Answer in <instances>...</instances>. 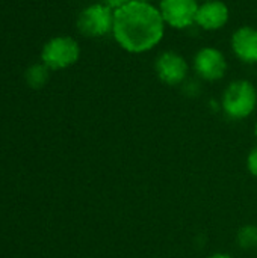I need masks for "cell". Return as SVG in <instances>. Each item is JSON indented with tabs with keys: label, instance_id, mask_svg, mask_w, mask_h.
I'll return each mask as SVG.
<instances>
[{
	"label": "cell",
	"instance_id": "cell-10",
	"mask_svg": "<svg viewBox=\"0 0 257 258\" xmlns=\"http://www.w3.org/2000/svg\"><path fill=\"white\" fill-rule=\"evenodd\" d=\"M50 77V68H47L42 62L35 63L26 70V83L33 89H41L47 85Z\"/></svg>",
	"mask_w": 257,
	"mask_h": 258
},
{
	"label": "cell",
	"instance_id": "cell-13",
	"mask_svg": "<svg viewBox=\"0 0 257 258\" xmlns=\"http://www.w3.org/2000/svg\"><path fill=\"white\" fill-rule=\"evenodd\" d=\"M132 0H101V3H105L108 8H111L112 11H117L123 6H126L127 3H130Z\"/></svg>",
	"mask_w": 257,
	"mask_h": 258
},
{
	"label": "cell",
	"instance_id": "cell-11",
	"mask_svg": "<svg viewBox=\"0 0 257 258\" xmlns=\"http://www.w3.org/2000/svg\"><path fill=\"white\" fill-rule=\"evenodd\" d=\"M236 242L239 248L245 251H251L257 248V227L256 225H244L236 236Z\"/></svg>",
	"mask_w": 257,
	"mask_h": 258
},
{
	"label": "cell",
	"instance_id": "cell-12",
	"mask_svg": "<svg viewBox=\"0 0 257 258\" xmlns=\"http://www.w3.org/2000/svg\"><path fill=\"white\" fill-rule=\"evenodd\" d=\"M247 169L254 178H257V147L251 148L247 156Z\"/></svg>",
	"mask_w": 257,
	"mask_h": 258
},
{
	"label": "cell",
	"instance_id": "cell-4",
	"mask_svg": "<svg viewBox=\"0 0 257 258\" xmlns=\"http://www.w3.org/2000/svg\"><path fill=\"white\" fill-rule=\"evenodd\" d=\"M114 11L105 3H92L82 9L77 17V29L88 38H101L112 33Z\"/></svg>",
	"mask_w": 257,
	"mask_h": 258
},
{
	"label": "cell",
	"instance_id": "cell-15",
	"mask_svg": "<svg viewBox=\"0 0 257 258\" xmlns=\"http://www.w3.org/2000/svg\"><path fill=\"white\" fill-rule=\"evenodd\" d=\"M254 135H256V138H257V122H256V127H254Z\"/></svg>",
	"mask_w": 257,
	"mask_h": 258
},
{
	"label": "cell",
	"instance_id": "cell-8",
	"mask_svg": "<svg viewBox=\"0 0 257 258\" xmlns=\"http://www.w3.org/2000/svg\"><path fill=\"white\" fill-rule=\"evenodd\" d=\"M230 18L229 6L221 0H208L198 6L195 24L203 30L214 32L223 29Z\"/></svg>",
	"mask_w": 257,
	"mask_h": 258
},
{
	"label": "cell",
	"instance_id": "cell-9",
	"mask_svg": "<svg viewBox=\"0 0 257 258\" xmlns=\"http://www.w3.org/2000/svg\"><path fill=\"white\" fill-rule=\"evenodd\" d=\"M235 56L248 65H257V29L242 26L236 29L230 39Z\"/></svg>",
	"mask_w": 257,
	"mask_h": 258
},
{
	"label": "cell",
	"instance_id": "cell-7",
	"mask_svg": "<svg viewBox=\"0 0 257 258\" xmlns=\"http://www.w3.org/2000/svg\"><path fill=\"white\" fill-rule=\"evenodd\" d=\"M155 71L161 82L170 86H177L185 82L189 73L186 59L177 51H162L155 62Z\"/></svg>",
	"mask_w": 257,
	"mask_h": 258
},
{
	"label": "cell",
	"instance_id": "cell-14",
	"mask_svg": "<svg viewBox=\"0 0 257 258\" xmlns=\"http://www.w3.org/2000/svg\"><path fill=\"white\" fill-rule=\"evenodd\" d=\"M208 258H233V257H232V255H229V254H226V252H217V254L209 255Z\"/></svg>",
	"mask_w": 257,
	"mask_h": 258
},
{
	"label": "cell",
	"instance_id": "cell-3",
	"mask_svg": "<svg viewBox=\"0 0 257 258\" xmlns=\"http://www.w3.org/2000/svg\"><path fill=\"white\" fill-rule=\"evenodd\" d=\"M79 57H80L79 42L67 35H61L48 39L41 50V62L53 71L70 68L79 60Z\"/></svg>",
	"mask_w": 257,
	"mask_h": 258
},
{
	"label": "cell",
	"instance_id": "cell-2",
	"mask_svg": "<svg viewBox=\"0 0 257 258\" xmlns=\"http://www.w3.org/2000/svg\"><path fill=\"white\" fill-rule=\"evenodd\" d=\"M221 107L226 116L233 121L251 116L257 107L256 86L245 79L232 82L223 92Z\"/></svg>",
	"mask_w": 257,
	"mask_h": 258
},
{
	"label": "cell",
	"instance_id": "cell-5",
	"mask_svg": "<svg viewBox=\"0 0 257 258\" xmlns=\"http://www.w3.org/2000/svg\"><path fill=\"white\" fill-rule=\"evenodd\" d=\"M198 0H159V11L167 26L183 30L195 24Z\"/></svg>",
	"mask_w": 257,
	"mask_h": 258
},
{
	"label": "cell",
	"instance_id": "cell-6",
	"mask_svg": "<svg viewBox=\"0 0 257 258\" xmlns=\"http://www.w3.org/2000/svg\"><path fill=\"white\" fill-rule=\"evenodd\" d=\"M192 68L201 80L217 82L227 73V59L221 50L215 47H203L195 53Z\"/></svg>",
	"mask_w": 257,
	"mask_h": 258
},
{
	"label": "cell",
	"instance_id": "cell-17",
	"mask_svg": "<svg viewBox=\"0 0 257 258\" xmlns=\"http://www.w3.org/2000/svg\"><path fill=\"white\" fill-rule=\"evenodd\" d=\"M201 2H208V0H201Z\"/></svg>",
	"mask_w": 257,
	"mask_h": 258
},
{
	"label": "cell",
	"instance_id": "cell-16",
	"mask_svg": "<svg viewBox=\"0 0 257 258\" xmlns=\"http://www.w3.org/2000/svg\"><path fill=\"white\" fill-rule=\"evenodd\" d=\"M136 2H151V0H136Z\"/></svg>",
	"mask_w": 257,
	"mask_h": 258
},
{
	"label": "cell",
	"instance_id": "cell-1",
	"mask_svg": "<svg viewBox=\"0 0 257 258\" xmlns=\"http://www.w3.org/2000/svg\"><path fill=\"white\" fill-rule=\"evenodd\" d=\"M165 26L158 6L151 2L132 0L114 11L112 35L124 51L142 54L159 45L165 35Z\"/></svg>",
	"mask_w": 257,
	"mask_h": 258
}]
</instances>
